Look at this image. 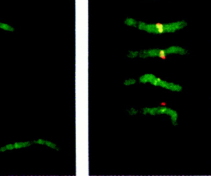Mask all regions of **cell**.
I'll return each instance as SVG.
<instances>
[{
  "instance_id": "52a82bcc",
  "label": "cell",
  "mask_w": 211,
  "mask_h": 176,
  "mask_svg": "<svg viewBox=\"0 0 211 176\" xmlns=\"http://www.w3.org/2000/svg\"><path fill=\"white\" fill-rule=\"evenodd\" d=\"M0 29H1L4 31H9V32H14V29L12 26H11V25H9L8 24L1 23V22H0Z\"/></svg>"
},
{
  "instance_id": "8fae6325",
  "label": "cell",
  "mask_w": 211,
  "mask_h": 176,
  "mask_svg": "<svg viewBox=\"0 0 211 176\" xmlns=\"http://www.w3.org/2000/svg\"><path fill=\"white\" fill-rule=\"evenodd\" d=\"M34 143L40 145H45V140H43V139H38L37 140H34L33 141Z\"/></svg>"
},
{
  "instance_id": "3957f363",
  "label": "cell",
  "mask_w": 211,
  "mask_h": 176,
  "mask_svg": "<svg viewBox=\"0 0 211 176\" xmlns=\"http://www.w3.org/2000/svg\"><path fill=\"white\" fill-rule=\"evenodd\" d=\"M139 81L141 83H149L152 86L161 87L164 88L165 89L173 91V92H181L183 89L182 86H180V84L167 81L163 80L153 74H149V73L141 76L139 79Z\"/></svg>"
},
{
  "instance_id": "ba28073f",
  "label": "cell",
  "mask_w": 211,
  "mask_h": 176,
  "mask_svg": "<svg viewBox=\"0 0 211 176\" xmlns=\"http://www.w3.org/2000/svg\"><path fill=\"white\" fill-rule=\"evenodd\" d=\"M45 145H46V146H48V147L52 148V149H55L56 150V151H59V148H58L57 147V146L55 143H54L52 142V141H47V140H45Z\"/></svg>"
},
{
  "instance_id": "6da1fadb",
  "label": "cell",
  "mask_w": 211,
  "mask_h": 176,
  "mask_svg": "<svg viewBox=\"0 0 211 176\" xmlns=\"http://www.w3.org/2000/svg\"><path fill=\"white\" fill-rule=\"evenodd\" d=\"M186 26L187 23L185 21H178L169 23H146L145 22L139 21L137 27L139 30L146 32L149 34L160 35L174 33Z\"/></svg>"
},
{
  "instance_id": "5bb4252c",
  "label": "cell",
  "mask_w": 211,
  "mask_h": 176,
  "mask_svg": "<svg viewBox=\"0 0 211 176\" xmlns=\"http://www.w3.org/2000/svg\"><path fill=\"white\" fill-rule=\"evenodd\" d=\"M131 112H129V113H130L131 115H134V114H136V112H137V111H136V110H134V109H131Z\"/></svg>"
},
{
  "instance_id": "7a4b0ae2",
  "label": "cell",
  "mask_w": 211,
  "mask_h": 176,
  "mask_svg": "<svg viewBox=\"0 0 211 176\" xmlns=\"http://www.w3.org/2000/svg\"><path fill=\"white\" fill-rule=\"evenodd\" d=\"M172 54L184 55L187 54V50L180 46H172L165 49H151L140 51L139 57L142 58L157 57L165 59L169 55Z\"/></svg>"
},
{
  "instance_id": "4fadbf2b",
  "label": "cell",
  "mask_w": 211,
  "mask_h": 176,
  "mask_svg": "<svg viewBox=\"0 0 211 176\" xmlns=\"http://www.w3.org/2000/svg\"><path fill=\"white\" fill-rule=\"evenodd\" d=\"M6 150H7V149L6 148V146H3V147L0 148V152H1V153L5 152Z\"/></svg>"
},
{
  "instance_id": "30bf717a",
  "label": "cell",
  "mask_w": 211,
  "mask_h": 176,
  "mask_svg": "<svg viewBox=\"0 0 211 176\" xmlns=\"http://www.w3.org/2000/svg\"><path fill=\"white\" fill-rule=\"evenodd\" d=\"M136 83V80L134 79H126L123 84H125V86H131V85H133Z\"/></svg>"
},
{
  "instance_id": "8992f818",
  "label": "cell",
  "mask_w": 211,
  "mask_h": 176,
  "mask_svg": "<svg viewBox=\"0 0 211 176\" xmlns=\"http://www.w3.org/2000/svg\"><path fill=\"white\" fill-rule=\"evenodd\" d=\"M124 23H125V25H128V26L137 27V24H138V22L136 19H133V18L128 17L125 19Z\"/></svg>"
},
{
  "instance_id": "5b68a950",
  "label": "cell",
  "mask_w": 211,
  "mask_h": 176,
  "mask_svg": "<svg viewBox=\"0 0 211 176\" xmlns=\"http://www.w3.org/2000/svg\"><path fill=\"white\" fill-rule=\"evenodd\" d=\"M32 145V143L31 141H21V142H16L14 143V148L18 149L23 148L29 147Z\"/></svg>"
},
{
  "instance_id": "7c38bea8",
  "label": "cell",
  "mask_w": 211,
  "mask_h": 176,
  "mask_svg": "<svg viewBox=\"0 0 211 176\" xmlns=\"http://www.w3.org/2000/svg\"><path fill=\"white\" fill-rule=\"evenodd\" d=\"M5 146H6L7 150H9V151H11V150L15 149L14 148V144H8V145H6Z\"/></svg>"
},
{
  "instance_id": "277c9868",
  "label": "cell",
  "mask_w": 211,
  "mask_h": 176,
  "mask_svg": "<svg viewBox=\"0 0 211 176\" xmlns=\"http://www.w3.org/2000/svg\"><path fill=\"white\" fill-rule=\"evenodd\" d=\"M142 113L144 115L149 114L151 115L165 114L170 116L171 121L173 125H178V115L176 111L167 107H145L142 109Z\"/></svg>"
},
{
  "instance_id": "9c48e42d",
  "label": "cell",
  "mask_w": 211,
  "mask_h": 176,
  "mask_svg": "<svg viewBox=\"0 0 211 176\" xmlns=\"http://www.w3.org/2000/svg\"><path fill=\"white\" fill-rule=\"evenodd\" d=\"M127 56L130 58H136L137 56H139V52H137V51H129Z\"/></svg>"
}]
</instances>
